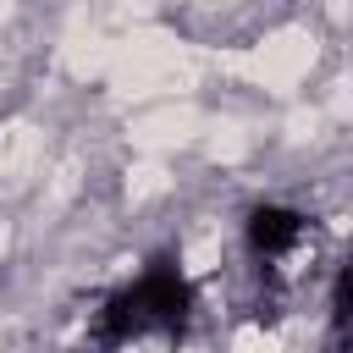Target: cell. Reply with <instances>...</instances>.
I'll list each match as a JSON object with an SVG mask.
<instances>
[{
	"mask_svg": "<svg viewBox=\"0 0 353 353\" xmlns=\"http://www.w3.org/2000/svg\"><path fill=\"white\" fill-rule=\"evenodd\" d=\"M188 314H193V281L182 276V265L171 254H154L121 292H110L99 303L94 336H99V347H127V342H143V336L176 342L188 331Z\"/></svg>",
	"mask_w": 353,
	"mask_h": 353,
	"instance_id": "6da1fadb",
	"label": "cell"
},
{
	"mask_svg": "<svg viewBox=\"0 0 353 353\" xmlns=\"http://www.w3.org/2000/svg\"><path fill=\"white\" fill-rule=\"evenodd\" d=\"M331 336H336V347H347V336H353V254L342 259V270L331 281Z\"/></svg>",
	"mask_w": 353,
	"mask_h": 353,
	"instance_id": "3957f363",
	"label": "cell"
},
{
	"mask_svg": "<svg viewBox=\"0 0 353 353\" xmlns=\"http://www.w3.org/2000/svg\"><path fill=\"white\" fill-rule=\"evenodd\" d=\"M243 237H248V254L276 276V270H292L303 243H309V215L292 210V204H254L248 221H243Z\"/></svg>",
	"mask_w": 353,
	"mask_h": 353,
	"instance_id": "7a4b0ae2",
	"label": "cell"
}]
</instances>
